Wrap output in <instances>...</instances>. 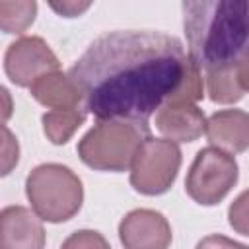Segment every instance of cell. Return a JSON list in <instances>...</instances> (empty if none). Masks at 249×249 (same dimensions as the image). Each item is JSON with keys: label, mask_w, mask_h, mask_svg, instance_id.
<instances>
[{"label": "cell", "mask_w": 249, "mask_h": 249, "mask_svg": "<svg viewBox=\"0 0 249 249\" xmlns=\"http://www.w3.org/2000/svg\"><path fill=\"white\" fill-rule=\"evenodd\" d=\"M189 54L160 31H113L97 37L70 68L95 119L146 124L181 82Z\"/></svg>", "instance_id": "cell-1"}, {"label": "cell", "mask_w": 249, "mask_h": 249, "mask_svg": "<svg viewBox=\"0 0 249 249\" xmlns=\"http://www.w3.org/2000/svg\"><path fill=\"white\" fill-rule=\"evenodd\" d=\"M189 56L200 70L247 54V0H181Z\"/></svg>", "instance_id": "cell-2"}, {"label": "cell", "mask_w": 249, "mask_h": 249, "mask_svg": "<svg viewBox=\"0 0 249 249\" xmlns=\"http://www.w3.org/2000/svg\"><path fill=\"white\" fill-rule=\"evenodd\" d=\"M148 136V124L123 119H97L78 142L80 160L97 171H126Z\"/></svg>", "instance_id": "cell-3"}, {"label": "cell", "mask_w": 249, "mask_h": 249, "mask_svg": "<svg viewBox=\"0 0 249 249\" xmlns=\"http://www.w3.org/2000/svg\"><path fill=\"white\" fill-rule=\"evenodd\" d=\"M25 195L33 212L51 224H60L78 214L84 202L80 177L62 163H41L25 179Z\"/></svg>", "instance_id": "cell-4"}, {"label": "cell", "mask_w": 249, "mask_h": 249, "mask_svg": "<svg viewBox=\"0 0 249 249\" xmlns=\"http://www.w3.org/2000/svg\"><path fill=\"white\" fill-rule=\"evenodd\" d=\"M179 167L181 150L177 142L148 134L130 161V185L146 196L163 195L175 183Z\"/></svg>", "instance_id": "cell-5"}, {"label": "cell", "mask_w": 249, "mask_h": 249, "mask_svg": "<svg viewBox=\"0 0 249 249\" xmlns=\"http://www.w3.org/2000/svg\"><path fill=\"white\" fill-rule=\"evenodd\" d=\"M237 177L235 158L216 146H208L196 152L185 179V191L196 204L214 206L231 191Z\"/></svg>", "instance_id": "cell-6"}, {"label": "cell", "mask_w": 249, "mask_h": 249, "mask_svg": "<svg viewBox=\"0 0 249 249\" xmlns=\"http://www.w3.org/2000/svg\"><path fill=\"white\" fill-rule=\"evenodd\" d=\"M60 62L41 37H19L10 43L4 54V72L12 84L29 88L39 76L58 70Z\"/></svg>", "instance_id": "cell-7"}, {"label": "cell", "mask_w": 249, "mask_h": 249, "mask_svg": "<svg viewBox=\"0 0 249 249\" xmlns=\"http://www.w3.org/2000/svg\"><path fill=\"white\" fill-rule=\"evenodd\" d=\"M171 237V226L158 210H130L119 224V239L126 249H165Z\"/></svg>", "instance_id": "cell-8"}, {"label": "cell", "mask_w": 249, "mask_h": 249, "mask_svg": "<svg viewBox=\"0 0 249 249\" xmlns=\"http://www.w3.org/2000/svg\"><path fill=\"white\" fill-rule=\"evenodd\" d=\"M206 117L196 103L165 101L156 111V128L173 142H195L204 134Z\"/></svg>", "instance_id": "cell-9"}, {"label": "cell", "mask_w": 249, "mask_h": 249, "mask_svg": "<svg viewBox=\"0 0 249 249\" xmlns=\"http://www.w3.org/2000/svg\"><path fill=\"white\" fill-rule=\"evenodd\" d=\"M45 228L41 218L25 206L0 210V249H41Z\"/></svg>", "instance_id": "cell-10"}, {"label": "cell", "mask_w": 249, "mask_h": 249, "mask_svg": "<svg viewBox=\"0 0 249 249\" xmlns=\"http://www.w3.org/2000/svg\"><path fill=\"white\" fill-rule=\"evenodd\" d=\"M204 82L208 97L220 105H231L245 97L249 88L247 54L233 62L204 68Z\"/></svg>", "instance_id": "cell-11"}, {"label": "cell", "mask_w": 249, "mask_h": 249, "mask_svg": "<svg viewBox=\"0 0 249 249\" xmlns=\"http://www.w3.org/2000/svg\"><path fill=\"white\" fill-rule=\"evenodd\" d=\"M204 134L208 142L228 154H243L249 144V117L241 109L216 111L206 119Z\"/></svg>", "instance_id": "cell-12"}, {"label": "cell", "mask_w": 249, "mask_h": 249, "mask_svg": "<svg viewBox=\"0 0 249 249\" xmlns=\"http://www.w3.org/2000/svg\"><path fill=\"white\" fill-rule=\"evenodd\" d=\"M31 95L49 109H74L84 107V95L70 74L58 70L39 76L29 86Z\"/></svg>", "instance_id": "cell-13"}, {"label": "cell", "mask_w": 249, "mask_h": 249, "mask_svg": "<svg viewBox=\"0 0 249 249\" xmlns=\"http://www.w3.org/2000/svg\"><path fill=\"white\" fill-rule=\"evenodd\" d=\"M88 117L86 107H74V109H51L41 117L43 132L47 140H51L56 146L66 144L74 132L84 124Z\"/></svg>", "instance_id": "cell-14"}, {"label": "cell", "mask_w": 249, "mask_h": 249, "mask_svg": "<svg viewBox=\"0 0 249 249\" xmlns=\"http://www.w3.org/2000/svg\"><path fill=\"white\" fill-rule=\"evenodd\" d=\"M37 16V0H0V31L19 35Z\"/></svg>", "instance_id": "cell-15"}, {"label": "cell", "mask_w": 249, "mask_h": 249, "mask_svg": "<svg viewBox=\"0 0 249 249\" xmlns=\"http://www.w3.org/2000/svg\"><path fill=\"white\" fill-rule=\"evenodd\" d=\"M204 97V80H202V70L200 66L189 56L187 58V64H185V70H183V76H181V82L179 86L175 88V91L169 95L167 101H191V103H196Z\"/></svg>", "instance_id": "cell-16"}, {"label": "cell", "mask_w": 249, "mask_h": 249, "mask_svg": "<svg viewBox=\"0 0 249 249\" xmlns=\"http://www.w3.org/2000/svg\"><path fill=\"white\" fill-rule=\"evenodd\" d=\"M19 161V142L16 134L0 124V177L10 175Z\"/></svg>", "instance_id": "cell-17"}, {"label": "cell", "mask_w": 249, "mask_h": 249, "mask_svg": "<svg viewBox=\"0 0 249 249\" xmlns=\"http://www.w3.org/2000/svg\"><path fill=\"white\" fill-rule=\"evenodd\" d=\"M51 10L62 18H78L89 10L93 0H47Z\"/></svg>", "instance_id": "cell-18"}, {"label": "cell", "mask_w": 249, "mask_h": 249, "mask_svg": "<svg viewBox=\"0 0 249 249\" xmlns=\"http://www.w3.org/2000/svg\"><path fill=\"white\" fill-rule=\"evenodd\" d=\"M107 245L109 243L97 231L91 230H80L62 243V247H107Z\"/></svg>", "instance_id": "cell-19"}, {"label": "cell", "mask_w": 249, "mask_h": 249, "mask_svg": "<svg viewBox=\"0 0 249 249\" xmlns=\"http://www.w3.org/2000/svg\"><path fill=\"white\" fill-rule=\"evenodd\" d=\"M245 198L247 195H239V198L230 206V224L241 233L247 235V208H245Z\"/></svg>", "instance_id": "cell-20"}, {"label": "cell", "mask_w": 249, "mask_h": 249, "mask_svg": "<svg viewBox=\"0 0 249 249\" xmlns=\"http://www.w3.org/2000/svg\"><path fill=\"white\" fill-rule=\"evenodd\" d=\"M14 113V99H12V93L0 86V124H4L6 121H10Z\"/></svg>", "instance_id": "cell-21"}]
</instances>
